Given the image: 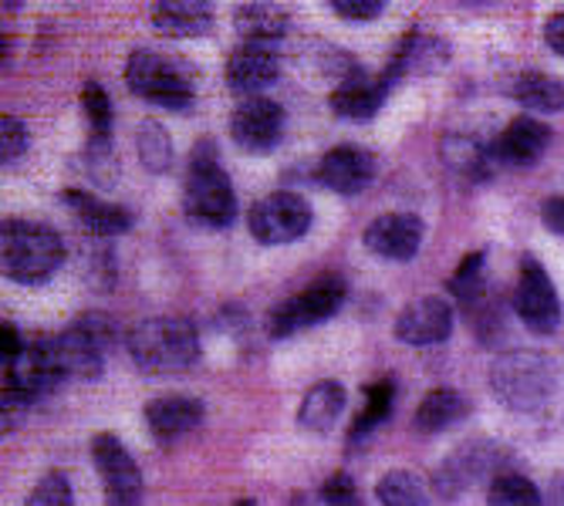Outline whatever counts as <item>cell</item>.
Returning <instances> with one entry per match:
<instances>
[{
	"instance_id": "obj_41",
	"label": "cell",
	"mask_w": 564,
	"mask_h": 506,
	"mask_svg": "<svg viewBox=\"0 0 564 506\" xmlns=\"http://www.w3.org/2000/svg\"><path fill=\"white\" fill-rule=\"evenodd\" d=\"M541 223H544L551 233L564 237V196H547V199L541 202Z\"/></svg>"
},
{
	"instance_id": "obj_5",
	"label": "cell",
	"mask_w": 564,
	"mask_h": 506,
	"mask_svg": "<svg viewBox=\"0 0 564 506\" xmlns=\"http://www.w3.org/2000/svg\"><path fill=\"white\" fill-rule=\"evenodd\" d=\"M126 81L139 98L152 101L160 109L186 112L193 106L189 72L180 62L156 55V51H132V58L126 65Z\"/></svg>"
},
{
	"instance_id": "obj_39",
	"label": "cell",
	"mask_w": 564,
	"mask_h": 506,
	"mask_svg": "<svg viewBox=\"0 0 564 506\" xmlns=\"http://www.w3.org/2000/svg\"><path fill=\"white\" fill-rule=\"evenodd\" d=\"M332 11L345 21H358V24H366V21H376L386 8L379 4V0H335Z\"/></svg>"
},
{
	"instance_id": "obj_22",
	"label": "cell",
	"mask_w": 564,
	"mask_h": 506,
	"mask_svg": "<svg viewBox=\"0 0 564 506\" xmlns=\"http://www.w3.org/2000/svg\"><path fill=\"white\" fill-rule=\"evenodd\" d=\"M51 344H55L58 354V369L65 378L75 382H91L101 375V365H106V348H101L91 334H85L75 321L68 331L51 334Z\"/></svg>"
},
{
	"instance_id": "obj_40",
	"label": "cell",
	"mask_w": 564,
	"mask_h": 506,
	"mask_svg": "<svg viewBox=\"0 0 564 506\" xmlns=\"http://www.w3.org/2000/svg\"><path fill=\"white\" fill-rule=\"evenodd\" d=\"M0 409H4V429L11 432V429L21 426L24 413L31 409V398H24V395L14 392V388H4V402H0Z\"/></svg>"
},
{
	"instance_id": "obj_14",
	"label": "cell",
	"mask_w": 564,
	"mask_h": 506,
	"mask_svg": "<svg viewBox=\"0 0 564 506\" xmlns=\"http://www.w3.org/2000/svg\"><path fill=\"white\" fill-rule=\"evenodd\" d=\"M376 173H379V163L369 148L338 145V148L325 152V160L315 169V179L338 196H355L372 186Z\"/></svg>"
},
{
	"instance_id": "obj_13",
	"label": "cell",
	"mask_w": 564,
	"mask_h": 506,
	"mask_svg": "<svg viewBox=\"0 0 564 506\" xmlns=\"http://www.w3.org/2000/svg\"><path fill=\"white\" fill-rule=\"evenodd\" d=\"M284 135V112L278 101L258 95L243 98L230 116V139L247 152H271Z\"/></svg>"
},
{
	"instance_id": "obj_19",
	"label": "cell",
	"mask_w": 564,
	"mask_h": 506,
	"mask_svg": "<svg viewBox=\"0 0 564 506\" xmlns=\"http://www.w3.org/2000/svg\"><path fill=\"white\" fill-rule=\"evenodd\" d=\"M68 213L78 220V227L95 237V240H109V237H122L129 227H132V213L126 207H116V202H106L95 193H85V189H65L58 196Z\"/></svg>"
},
{
	"instance_id": "obj_28",
	"label": "cell",
	"mask_w": 564,
	"mask_h": 506,
	"mask_svg": "<svg viewBox=\"0 0 564 506\" xmlns=\"http://www.w3.org/2000/svg\"><path fill=\"white\" fill-rule=\"evenodd\" d=\"M510 95L518 98V106H524L528 112H564V81L551 78L544 72H524Z\"/></svg>"
},
{
	"instance_id": "obj_12",
	"label": "cell",
	"mask_w": 564,
	"mask_h": 506,
	"mask_svg": "<svg viewBox=\"0 0 564 506\" xmlns=\"http://www.w3.org/2000/svg\"><path fill=\"white\" fill-rule=\"evenodd\" d=\"M4 365H8L4 369V375H8L4 378V388H14V392H21L31 402H37L47 392H55L65 382V375L58 369L55 344H51V334L28 341L18 359L14 362H4Z\"/></svg>"
},
{
	"instance_id": "obj_46",
	"label": "cell",
	"mask_w": 564,
	"mask_h": 506,
	"mask_svg": "<svg viewBox=\"0 0 564 506\" xmlns=\"http://www.w3.org/2000/svg\"><path fill=\"white\" fill-rule=\"evenodd\" d=\"M234 506H258V499H237Z\"/></svg>"
},
{
	"instance_id": "obj_16",
	"label": "cell",
	"mask_w": 564,
	"mask_h": 506,
	"mask_svg": "<svg viewBox=\"0 0 564 506\" xmlns=\"http://www.w3.org/2000/svg\"><path fill=\"white\" fill-rule=\"evenodd\" d=\"M453 334V308L443 297L409 300L395 318V338L413 348L443 344Z\"/></svg>"
},
{
	"instance_id": "obj_1",
	"label": "cell",
	"mask_w": 564,
	"mask_h": 506,
	"mask_svg": "<svg viewBox=\"0 0 564 506\" xmlns=\"http://www.w3.org/2000/svg\"><path fill=\"white\" fill-rule=\"evenodd\" d=\"M0 264L8 280L37 287L47 284L65 264V240L34 220H8L0 230Z\"/></svg>"
},
{
	"instance_id": "obj_3",
	"label": "cell",
	"mask_w": 564,
	"mask_h": 506,
	"mask_svg": "<svg viewBox=\"0 0 564 506\" xmlns=\"http://www.w3.org/2000/svg\"><path fill=\"white\" fill-rule=\"evenodd\" d=\"M126 348L145 375H176L199 359V334L183 318H145L129 331Z\"/></svg>"
},
{
	"instance_id": "obj_9",
	"label": "cell",
	"mask_w": 564,
	"mask_h": 506,
	"mask_svg": "<svg viewBox=\"0 0 564 506\" xmlns=\"http://www.w3.org/2000/svg\"><path fill=\"white\" fill-rule=\"evenodd\" d=\"M514 311L524 321V328L538 338L554 334L561 324L557 290H554L547 271L541 267V261H534V257H524V264H521V277H518V290H514Z\"/></svg>"
},
{
	"instance_id": "obj_4",
	"label": "cell",
	"mask_w": 564,
	"mask_h": 506,
	"mask_svg": "<svg viewBox=\"0 0 564 506\" xmlns=\"http://www.w3.org/2000/svg\"><path fill=\"white\" fill-rule=\"evenodd\" d=\"M494 395L514 413H538L554 395V369L538 351H507L490 369Z\"/></svg>"
},
{
	"instance_id": "obj_32",
	"label": "cell",
	"mask_w": 564,
	"mask_h": 506,
	"mask_svg": "<svg viewBox=\"0 0 564 506\" xmlns=\"http://www.w3.org/2000/svg\"><path fill=\"white\" fill-rule=\"evenodd\" d=\"M376 496L382 506H430L426 486L405 470H392L376 483Z\"/></svg>"
},
{
	"instance_id": "obj_33",
	"label": "cell",
	"mask_w": 564,
	"mask_h": 506,
	"mask_svg": "<svg viewBox=\"0 0 564 506\" xmlns=\"http://www.w3.org/2000/svg\"><path fill=\"white\" fill-rule=\"evenodd\" d=\"M449 294L464 304H474L487 294V253L484 250H474L459 261V267L449 277Z\"/></svg>"
},
{
	"instance_id": "obj_45",
	"label": "cell",
	"mask_w": 564,
	"mask_h": 506,
	"mask_svg": "<svg viewBox=\"0 0 564 506\" xmlns=\"http://www.w3.org/2000/svg\"><path fill=\"white\" fill-rule=\"evenodd\" d=\"M291 506H315L312 496H304V493H291Z\"/></svg>"
},
{
	"instance_id": "obj_42",
	"label": "cell",
	"mask_w": 564,
	"mask_h": 506,
	"mask_svg": "<svg viewBox=\"0 0 564 506\" xmlns=\"http://www.w3.org/2000/svg\"><path fill=\"white\" fill-rule=\"evenodd\" d=\"M24 344H28V341L18 334V328H14L11 321L0 324V351H4V362H14L18 354L24 351Z\"/></svg>"
},
{
	"instance_id": "obj_8",
	"label": "cell",
	"mask_w": 564,
	"mask_h": 506,
	"mask_svg": "<svg viewBox=\"0 0 564 506\" xmlns=\"http://www.w3.org/2000/svg\"><path fill=\"white\" fill-rule=\"evenodd\" d=\"M91 463L101 476L106 506H142V473L116 436L98 432L91 439Z\"/></svg>"
},
{
	"instance_id": "obj_38",
	"label": "cell",
	"mask_w": 564,
	"mask_h": 506,
	"mask_svg": "<svg viewBox=\"0 0 564 506\" xmlns=\"http://www.w3.org/2000/svg\"><path fill=\"white\" fill-rule=\"evenodd\" d=\"M322 496H325V503H328V506H366V499L358 496V486L351 483V476H348V473H335V476H328V483H325Z\"/></svg>"
},
{
	"instance_id": "obj_15",
	"label": "cell",
	"mask_w": 564,
	"mask_h": 506,
	"mask_svg": "<svg viewBox=\"0 0 564 506\" xmlns=\"http://www.w3.org/2000/svg\"><path fill=\"white\" fill-rule=\"evenodd\" d=\"M426 227L416 213H382L376 217L362 240L382 261H413L423 246Z\"/></svg>"
},
{
	"instance_id": "obj_10",
	"label": "cell",
	"mask_w": 564,
	"mask_h": 506,
	"mask_svg": "<svg viewBox=\"0 0 564 506\" xmlns=\"http://www.w3.org/2000/svg\"><path fill=\"white\" fill-rule=\"evenodd\" d=\"M392 85H395V78L389 68L366 72V68L351 65L332 91V112L348 122H366L382 109V101L389 98Z\"/></svg>"
},
{
	"instance_id": "obj_37",
	"label": "cell",
	"mask_w": 564,
	"mask_h": 506,
	"mask_svg": "<svg viewBox=\"0 0 564 506\" xmlns=\"http://www.w3.org/2000/svg\"><path fill=\"white\" fill-rule=\"evenodd\" d=\"M75 324L85 331V334H91L101 348H112L116 341H119V328H116V321L109 318V315H101V311H88V315H78L75 318Z\"/></svg>"
},
{
	"instance_id": "obj_21",
	"label": "cell",
	"mask_w": 564,
	"mask_h": 506,
	"mask_svg": "<svg viewBox=\"0 0 564 506\" xmlns=\"http://www.w3.org/2000/svg\"><path fill=\"white\" fill-rule=\"evenodd\" d=\"M142 416L152 436L170 442V439L193 432L203 422V416H207V409H203V402L193 395H160L145 405Z\"/></svg>"
},
{
	"instance_id": "obj_27",
	"label": "cell",
	"mask_w": 564,
	"mask_h": 506,
	"mask_svg": "<svg viewBox=\"0 0 564 506\" xmlns=\"http://www.w3.org/2000/svg\"><path fill=\"white\" fill-rule=\"evenodd\" d=\"M243 44H274L288 34V11L278 8V4H243L237 8V18H234Z\"/></svg>"
},
{
	"instance_id": "obj_43",
	"label": "cell",
	"mask_w": 564,
	"mask_h": 506,
	"mask_svg": "<svg viewBox=\"0 0 564 506\" xmlns=\"http://www.w3.org/2000/svg\"><path fill=\"white\" fill-rule=\"evenodd\" d=\"M544 41H547V47L554 51V55L564 58V11L554 14V18H547V24H544Z\"/></svg>"
},
{
	"instance_id": "obj_26",
	"label": "cell",
	"mask_w": 564,
	"mask_h": 506,
	"mask_svg": "<svg viewBox=\"0 0 564 506\" xmlns=\"http://www.w3.org/2000/svg\"><path fill=\"white\" fill-rule=\"evenodd\" d=\"M440 152H443V166H449L456 176H464L470 183H484L494 173V152L474 142L470 135H446Z\"/></svg>"
},
{
	"instance_id": "obj_36",
	"label": "cell",
	"mask_w": 564,
	"mask_h": 506,
	"mask_svg": "<svg viewBox=\"0 0 564 506\" xmlns=\"http://www.w3.org/2000/svg\"><path fill=\"white\" fill-rule=\"evenodd\" d=\"M24 148H28L24 122L14 116H0V160H4V166L18 163L24 156Z\"/></svg>"
},
{
	"instance_id": "obj_24",
	"label": "cell",
	"mask_w": 564,
	"mask_h": 506,
	"mask_svg": "<svg viewBox=\"0 0 564 506\" xmlns=\"http://www.w3.org/2000/svg\"><path fill=\"white\" fill-rule=\"evenodd\" d=\"M470 416V402L459 395L456 388H433L426 392V398L420 402V409L413 416L416 432L423 436H436L456 422H464Z\"/></svg>"
},
{
	"instance_id": "obj_44",
	"label": "cell",
	"mask_w": 564,
	"mask_h": 506,
	"mask_svg": "<svg viewBox=\"0 0 564 506\" xmlns=\"http://www.w3.org/2000/svg\"><path fill=\"white\" fill-rule=\"evenodd\" d=\"M551 506H564V476L551 480Z\"/></svg>"
},
{
	"instance_id": "obj_20",
	"label": "cell",
	"mask_w": 564,
	"mask_h": 506,
	"mask_svg": "<svg viewBox=\"0 0 564 506\" xmlns=\"http://www.w3.org/2000/svg\"><path fill=\"white\" fill-rule=\"evenodd\" d=\"M449 62V44L436 34H426V31H409L399 47H395V55L389 62V72L392 78H423V75H433L440 72L443 65Z\"/></svg>"
},
{
	"instance_id": "obj_23",
	"label": "cell",
	"mask_w": 564,
	"mask_h": 506,
	"mask_svg": "<svg viewBox=\"0 0 564 506\" xmlns=\"http://www.w3.org/2000/svg\"><path fill=\"white\" fill-rule=\"evenodd\" d=\"M152 28L163 37H199L214 28V8L203 0H166L152 8Z\"/></svg>"
},
{
	"instance_id": "obj_29",
	"label": "cell",
	"mask_w": 564,
	"mask_h": 506,
	"mask_svg": "<svg viewBox=\"0 0 564 506\" xmlns=\"http://www.w3.org/2000/svg\"><path fill=\"white\" fill-rule=\"evenodd\" d=\"M82 109L88 119L91 152H109L112 145V98L98 81H85L82 88Z\"/></svg>"
},
{
	"instance_id": "obj_17",
	"label": "cell",
	"mask_w": 564,
	"mask_h": 506,
	"mask_svg": "<svg viewBox=\"0 0 564 506\" xmlns=\"http://www.w3.org/2000/svg\"><path fill=\"white\" fill-rule=\"evenodd\" d=\"M281 58L274 44H240L230 62H227V88L243 95V98H258L264 88L278 81Z\"/></svg>"
},
{
	"instance_id": "obj_11",
	"label": "cell",
	"mask_w": 564,
	"mask_h": 506,
	"mask_svg": "<svg viewBox=\"0 0 564 506\" xmlns=\"http://www.w3.org/2000/svg\"><path fill=\"white\" fill-rule=\"evenodd\" d=\"M503 463H507V449H500L497 442H487V439H477V442H467L459 446L449 460L440 466L436 473V486L443 496H456L464 493L470 483L477 480H497L503 476Z\"/></svg>"
},
{
	"instance_id": "obj_2",
	"label": "cell",
	"mask_w": 564,
	"mask_h": 506,
	"mask_svg": "<svg viewBox=\"0 0 564 506\" xmlns=\"http://www.w3.org/2000/svg\"><path fill=\"white\" fill-rule=\"evenodd\" d=\"M183 210L203 230H224L237 217L234 183L220 166L214 142H199L193 148L186 186H183Z\"/></svg>"
},
{
	"instance_id": "obj_35",
	"label": "cell",
	"mask_w": 564,
	"mask_h": 506,
	"mask_svg": "<svg viewBox=\"0 0 564 506\" xmlns=\"http://www.w3.org/2000/svg\"><path fill=\"white\" fill-rule=\"evenodd\" d=\"M24 506H75V493H72L68 476H62V473L41 476Z\"/></svg>"
},
{
	"instance_id": "obj_6",
	"label": "cell",
	"mask_w": 564,
	"mask_h": 506,
	"mask_svg": "<svg viewBox=\"0 0 564 506\" xmlns=\"http://www.w3.org/2000/svg\"><path fill=\"white\" fill-rule=\"evenodd\" d=\"M341 304H345V280L341 277H322L312 287H304L301 294L274 304L264 328L271 338H291L304 328H315V324L328 321L332 315H338Z\"/></svg>"
},
{
	"instance_id": "obj_25",
	"label": "cell",
	"mask_w": 564,
	"mask_h": 506,
	"mask_svg": "<svg viewBox=\"0 0 564 506\" xmlns=\"http://www.w3.org/2000/svg\"><path fill=\"white\" fill-rule=\"evenodd\" d=\"M341 409H345V388L338 382H318L304 392L297 422L307 432H328L338 422Z\"/></svg>"
},
{
	"instance_id": "obj_30",
	"label": "cell",
	"mask_w": 564,
	"mask_h": 506,
	"mask_svg": "<svg viewBox=\"0 0 564 506\" xmlns=\"http://www.w3.org/2000/svg\"><path fill=\"white\" fill-rule=\"evenodd\" d=\"M392 402H395V385L392 378H379L366 388V405L362 413H358V419L351 422V442L366 439L369 432H376V426H382L392 413Z\"/></svg>"
},
{
	"instance_id": "obj_7",
	"label": "cell",
	"mask_w": 564,
	"mask_h": 506,
	"mask_svg": "<svg viewBox=\"0 0 564 506\" xmlns=\"http://www.w3.org/2000/svg\"><path fill=\"white\" fill-rule=\"evenodd\" d=\"M247 227H250L253 240L264 246L294 243L307 233V227H312V207H307L304 196H297L291 189H278V193L253 202L247 213Z\"/></svg>"
},
{
	"instance_id": "obj_18",
	"label": "cell",
	"mask_w": 564,
	"mask_h": 506,
	"mask_svg": "<svg viewBox=\"0 0 564 506\" xmlns=\"http://www.w3.org/2000/svg\"><path fill=\"white\" fill-rule=\"evenodd\" d=\"M551 145V129L544 122H538L534 116H518L510 119L507 129L500 132V139L494 142V163L510 166V169H528L534 166L544 148Z\"/></svg>"
},
{
	"instance_id": "obj_34",
	"label": "cell",
	"mask_w": 564,
	"mask_h": 506,
	"mask_svg": "<svg viewBox=\"0 0 564 506\" xmlns=\"http://www.w3.org/2000/svg\"><path fill=\"white\" fill-rule=\"evenodd\" d=\"M541 503H544L541 490L518 473L497 476L487 490V506H541Z\"/></svg>"
},
{
	"instance_id": "obj_31",
	"label": "cell",
	"mask_w": 564,
	"mask_h": 506,
	"mask_svg": "<svg viewBox=\"0 0 564 506\" xmlns=\"http://www.w3.org/2000/svg\"><path fill=\"white\" fill-rule=\"evenodd\" d=\"M135 148H139V160L149 173H170L173 166V142H170V132L156 122V119H145L135 132Z\"/></svg>"
}]
</instances>
